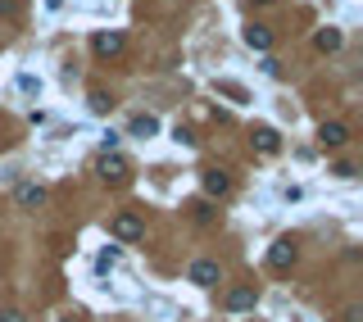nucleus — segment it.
Segmentation results:
<instances>
[{"label": "nucleus", "mask_w": 363, "mask_h": 322, "mask_svg": "<svg viewBox=\"0 0 363 322\" xmlns=\"http://www.w3.org/2000/svg\"><path fill=\"white\" fill-rule=\"evenodd\" d=\"M128 132H132V136H155V132H159V118H155V113H137Z\"/></svg>", "instance_id": "12"}, {"label": "nucleus", "mask_w": 363, "mask_h": 322, "mask_svg": "<svg viewBox=\"0 0 363 322\" xmlns=\"http://www.w3.org/2000/svg\"><path fill=\"white\" fill-rule=\"evenodd\" d=\"M318 141H322L327 150H341V146L350 141V127H345V122H322V127H318Z\"/></svg>", "instance_id": "6"}, {"label": "nucleus", "mask_w": 363, "mask_h": 322, "mask_svg": "<svg viewBox=\"0 0 363 322\" xmlns=\"http://www.w3.org/2000/svg\"><path fill=\"white\" fill-rule=\"evenodd\" d=\"M0 322H23V314H14V309H9V314H0Z\"/></svg>", "instance_id": "19"}, {"label": "nucleus", "mask_w": 363, "mask_h": 322, "mask_svg": "<svg viewBox=\"0 0 363 322\" xmlns=\"http://www.w3.org/2000/svg\"><path fill=\"white\" fill-rule=\"evenodd\" d=\"M186 277L196 281V286H214V281H223V272H218L214 259H196V263L186 268Z\"/></svg>", "instance_id": "1"}, {"label": "nucleus", "mask_w": 363, "mask_h": 322, "mask_svg": "<svg viewBox=\"0 0 363 322\" xmlns=\"http://www.w3.org/2000/svg\"><path fill=\"white\" fill-rule=\"evenodd\" d=\"M91 50L100 55V59H109V55H118V50H123V32H95Z\"/></svg>", "instance_id": "7"}, {"label": "nucleus", "mask_w": 363, "mask_h": 322, "mask_svg": "<svg viewBox=\"0 0 363 322\" xmlns=\"http://www.w3.org/2000/svg\"><path fill=\"white\" fill-rule=\"evenodd\" d=\"M254 304H259V290H254V286H232V290H227V309H232V314L254 309Z\"/></svg>", "instance_id": "5"}, {"label": "nucleus", "mask_w": 363, "mask_h": 322, "mask_svg": "<svg viewBox=\"0 0 363 322\" xmlns=\"http://www.w3.org/2000/svg\"><path fill=\"white\" fill-rule=\"evenodd\" d=\"M109 109H114V96L95 87V91H91V113H109Z\"/></svg>", "instance_id": "14"}, {"label": "nucleus", "mask_w": 363, "mask_h": 322, "mask_svg": "<svg viewBox=\"0 0 363 322\" xmlns=\"http://www.w3.org/2000/svg\"><path fill=\"white\" fill-rule=\"evenodd\" d=\"M250 141H254V150H259V155H277V150H282V141H277V132L268 127V122L250 127Z\"/></svg>", "instance_id": "2"}, {"label": "nucleus", "mask_w": 363, "mask_h": 322, "mask_svg": "<svg viewBox=\"0 0 363 322\" xmlns=\"http://www.w3.org/2000/svg\"><path fill=\"white\" fill-rule=\"evenodd\" d=\"M313 46H318V50H341V32L336 27H322V32L313 36Z\"/></svg>", "instance_id": "13"}, {"label": "nucleus", "mask_w": 363, "mask_h": 322, "mask_svg": "<svg viewBox=\"0 0 363 322\" xmlns=\"http://www.w3.org/2000/svg\"><path fill=\"white\" fill-rule=\"evenodd\" d=\"M245 46H250V50H268L273 32H268V27H259V23H250V27H245Z\"/></svg>", "instance_id": "10"}, {"label": "nucleus", "mask_w": 363, "mask_h": 322, "mask_svg": "<svg viewBox=\"0 0 363 322\" xmlns=\"http://www.w3.org/2000/svg\"><path fill=\"white\" fill-rule=\"evenodd\" d=\"M291 263H295V241H277L268 250V268L282 272V268H291Z\"/></svg>", "instance_id": "8"}, {"label": "nucleus", "mask_w": 363, "mask_h": 322, "mask_svg": "<svg viewBox=\"0 0 363 322\" xmlns=\"http://www.w3.org/2000/svg\"><path fill=\"white\" fill-rule=\"evenodd\" d=\"M218 91H223V96H232V100H245V91L236 87V82H218Z\"/></svg>", "instance_id": "17"}, {"label": "nucleus", "mask_w": 363, "mask_h": 322, "mask_svg": "<svg viewBox=\"0 0 363 322\" xmlns=\"http://www.w3.org/2000/svg\"><path fill=\"white\" fill-rule=\"evenodd\" d=\"M114 259H118V245H109V250H104V254H100V259H95V268H100V272H104V268H109V263H114Z\"/></svg>", "instance_id": "16"}, {"label": "nucleus", "mask_w": 363, "mask_h": 322, "mask_svg": "<svg viewBox=\"0 0 363 322\" xmlns=\"http://www.w3.org/2000/svg\"><path fill=\"white\" fill-rule=\"evenodd\" d=\"M191 214H196V223H214V204H209V200H196Z\"/></svg>", "instance_id": "15"}, {"label": "nucleus", "mask_w": 363, "mask_h": 322, "mask_svg": "<svg viewBox=\"0 0 363 322\" xmlns=\"http://www.w3.org/2000/svg\"><path fill=\"white\" fill-rule=\"evenodd\" d=\"M18 87H23V91H41V82H36L32 73H23V78H18Z\"/></svg>", "instance_id": "18"}, {"label": "nucleus", "mask_w": 363, "mask_h": 322, "mask_svg": "<svg viewBox=\"0 0 363 322\" xmlns=\"http://www.w3.org/2000/svg\"><path fill=\"white\" fill-rule=\"evenodd\" d=\"M95 168H100V177H104V182H114V186H118V182H128V173H132V168L123 164L118 155H104V159H100V164H95Z\"/></svg>", "instance_id": "4"}, {"label": "nucleus", "mask_w": 363, "mask_h": 322, "mask_svg": "<svg viewBox=\"0 0 363 322\" xmlns=\"http://www.w3.org/2000/svg\"><path fill=\"white\" fill-rule=\"evenodd\" d=\"M141 232H146V223H141L137 214H118V218H114V236H118V241H137Z\"/></svg>", "instance_id": "3"}, {"label": "nucleus", "mask_w": 363, "mask_h": 322, "mask_svg": "<svg viewBox=\"0 0 363 322\" xmlns=\"http://www.w3.org/2000/svg\"><path fill=\"white\" fill-rule=\"evenodd\" d=\"M259 5H268V0H259Z\"/></svg>", "instance_id": "20"}, {"label": "nucleus", "mask_w": 363, "mask_h": 322, "mask_svg": "<svg viewBox=\"0 0 363 322\" xmlns=\"http://www.w3.org/2000/svg\"><path fill=\"white\" fill-rule=\"evenodd\" d=\"M14 200L23 204V209H41V204H46V191H41V186H18Z\"/></svg>", "instance_id": "11"}, {"label": "nucleus", "mask_w": 363, "mask_h": 322, "mask_svg": "<svg viewBox=\"0 0 363 322\" xmlns=\"http://www.w3.org/2000/svg\"><path fill=\"white\" fill-rule=\"evenodd\" d=\"M205 191L209 195H227L232 191V177H227L223 168H205Z\"/></svg>", "instance_id": "9"}]
</instances>
